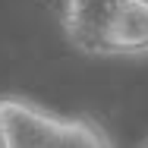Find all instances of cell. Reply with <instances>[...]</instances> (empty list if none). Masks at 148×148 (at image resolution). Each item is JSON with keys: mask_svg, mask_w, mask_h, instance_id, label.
I'll return each instance as SVG.
<instances>
[{"mask_svg": "<svg viewBox=\"0 0 148 148\" xmlns=\"http://www.w3.org/2000/svg\"><path fill=\"white\" fill-rule=\"evenodd\" d=\"M123 0H60V25L66 41L91 57H107V35Z\"/></svg>", "mask_w": 148, "mask_h": 148, "instance_id": "7a4b0ae2", "label": "cell"}, {"mask_svg": "<svg viewBox=\"0 0 148 148\" xmlns=\"http://www.w3.org/2000/svg\"><path fill=\"white\" fill-rule=\"evenodd\" d=\"M0 148H114L91 117H63L22 95H0Z\"/></svg>", "mask_w": 148, "mask_h": 148, "instance_id": "6da1fadb", "label": "cell"}, {"mask_svg": "<svg viewBox=\"0 0 148 148\" xmlns=\"http://www.w3.org/2000/svg\"><path fill=\"white\" fill-rule=\"evenodd\" d=\"M148 54V0H123L107 35V57Z\"/></svg>", "mask_w": 148, "mask_h": 148, "instance_id": "3957f363", "label": "cell"}, {"mask_svg": "<svg viewBox=\"0 0 148 148\" xmlns=\"http://www.w3.org/2000/svg\"><path fill=\"white\" fill-rule=\"evenodd\" d=\"M139 148H148V139H145V142H142V145H139Z\"/></svg>", "mask_w": 148, "mask_h": 148, "instance_id": "277c9868", "label": "cell"}]
</instances>
